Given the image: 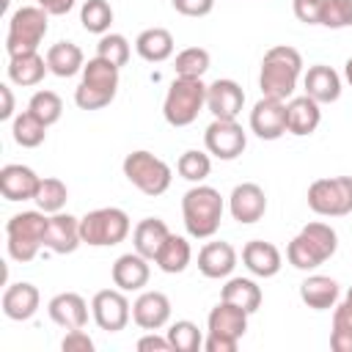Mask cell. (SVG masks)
Returning a JSON list of instances; mask_svg holds the SVG:
<instances>
[{
    "label": "cell",
    "instance_id": "obj_7",
    "mask_svg": "<svg viewBox=\"0 0 352 352\" xmlns=\"http://www.w3.org/2000/svg\"><path fill=\"white\" fill-rule=\"evenodd\" d=\"M121 170H124L126 182H129L132 187H138L143 195H151V198L162 195V192L170 187V182H173L170 165H168L165 160L154 157V154L146 151V148L129 151V154L124 157V162H121Z\"/></svg>",
    "mask_w": 352,
    "mask_h": 352
},
{
    "label": "cell",
    "instance_id": "obj_4",
    "mask_svg": "<svg viewBox=\"0 0 352 352\" xmlns=\"http://www.w3.org/2000/svg\"><path fill=\"white\" fill-rule=\"evenodd\" d=\"M118 66H113L110 60L94 55L85 66H82V80L74 88V104L80 110H102L107 107L116 94H118Z\"/></svg>",
    "mask_w": 352,
    "mask_h": 352
},
{
    "label": "cell",
    "instance_id": "obj_38",
    "mask_svg": "<svg viewBox=\"0 0 352 352\" xmlns=\"http://www.w3.org/2000/svg\"><path fill=\"white\" fill-rule=\"evenodd\" d=\"M176 170L182 179L192 182V184H201L209 173H212V154L209 151H198V148H187L179 162H176Z\"/></svg>",
    "mask_w": 352,
    "mask_h": 352
},
{
    "label": "cell",
    "instance_id": "obj_45",
    "mask_svg": "<svg viewBox=\"0 0 352 352\" xmlns=\"http://www.w3.org/2000/svg\"><path fill=\"white\" fill-rule=\"evenodd\" d=\"M170 6L182 16H206L214 8V0H170Z\"/></svg>",
    "mask_w": 352,
    "mask_h": 352
},
{
    "label": "cell",
    "instance_id": "obj_11",
    "mask_svg": "<svg viewBox=\"0 0 352 352\" xmlns=\"http://www.w3.org/2000/svg\"><path fill=\"white\" fill-rule=\"evenodd\" d=\"M204 146L214 160L228 162V160H236L245 151L248 135L236 124V118H214L204 132Z\"/></svg>",
    "mask_w": 352,
    "mask_h": 352
},
{
    "label": "cell",
    "instance_id": "obj_49",
    "mask_svg": "<svg viewBox=\"0 0 352 352\" xmlns=\"http://www.w3.org/2000/svg\"><path fill=\"white\" fill-rule=\"evenodd\" d=\"M330 349L333 352H352V330L333 327V333H330Z\"/></svg>",
    "mask_w": 352,
    "mask_h": 352
},
{
    "label": "cell",
    "instance_id": "obj_9",
    "mask_svg": "<svg viewBox=\"0 0 352 352\" xmlns=\"http://www.w3.org/2000/svg\"><path fill=\"white\" fill-rule=\"evenodd\" d=\"M308 209L319 217H346L352 214V176L316 179L308 187Z\"/></svg>",
    "mask_w": 352,
    "mask_h": 352
},
{
    "label": "cell",
    "instance_id": "obj_46",
    "mask_svg": "<svg viewBox=\"0 0 352 352\" xmlns=\"http://www.w3.org/2000/svg\"><path fill=\"white\" fill-rule=\"evenodd\" d=\"M138 349H140V352H170L173 346H170L168 336H157V330H151L148 336H143V338L138 341Z\"/></svg>",
    "mask_w": 352,
    "mask_h": 352
},
{
    "label": "cell",
    "instance_id": "obj_15",
    "mask_svg": "<svg viewBox=\"0 0 352 352\" xmlns=\"http://www.w3.org/2000/svg\"><path fill=\"white\" fill-rule=\"evenodd\" d=\"M245 104V91L236 80L220 77L206 85V110L214 118H236Z\"/></svg>",
    "mask_w": 352,
    "mask_h": 352
},
{
    "label": "cell",
    "instance_id": "obj_31",
    "mask_svg": "<svg viewBox=\"0 0 352 352\" xmlns=\"http://www.w3.org/2000/svg\"><path fill=\"white\" fill-rule=\"evenodd\" d=\"M44 58H47L50 74H55V77H74L85 66V55H82V50L74 41H58V44H52Z\"/></svg>",
    "mask_w": 352,
    "mask_h": 352
},
{
    "label": "cell",
    "instance_id": "obj_26",
    "mask_svg": "<svg viewBox=\"0 0 352 352\" xmlns=\"http://www.w3.org/2000/svg\"><path fill=\"white\" fill-rule=\"evenodd\" d=\"M248 316H250V314H248L245 308L220 300V302L209 311L206 327H209V333H214V336H226V338H236V341H239V338L245 336V330H248Z\"/></svg>",
    "mask_w": 352,
    "mask_h": 352
},
{
    "label": "cell",
    "instance_id": "obj_22",
    "mask_svg": "<svg viewBox=\"0 0 352 352\" xmlns=\"http://www.w3.org/2000/svg\"><path fill=\"white\" fill-rule=\"evenodd\" d=\"M236 267V250L231 242H206L201 250H198V270L204 278L209 280H220V278H228Z\"/></svg>",
    "mask_w": 352,
    "mask_h": 352
},
{
    "label": "cell",
    "instance_id": "obj_21",
    "mask_svg": "<svg viewBox=\"0 0 352 352\" xmlns=\"http://www.w3.org/2000/svg\"><path fill=\"white\" fill-rule=\"evenodd\" d=\"M47 314L58 327L77 330V327H85L88 322V302L77 292H60L47 302Z\"/></svg>",
    "mask_w": 352,
    "mask_h": 352
},
{
    "label": "cell",
    "instance_id": "obj_18",
    "mask_svg": "<svg viewBox=\"0 0 352 352\" xmlns=\"http://www.w3.org/2000/svg\"><path fill=\"white\" fill-rule=\"evenodd\" d=\"M132 322L140 330H162L170 322V300L162 292H140L132 302Z\"/></svg>",
    "mask_w": 352,
    "mask_h": 352
},
{
    "label": "cell",
    "instance_id": "obj_37",
    "mask_svg": "<svg viewBox=\"0 0 352 352\" xmlns=\"http://www.w3.org/2000/svg\"><path fill=\"white\" fill-rule=\"evenodd\" d=\"M80 22L88 33H96V36L110 33V25H113L110 3L107 0H85L82 8H80Z\"/></svg>",
    "mask_w": 352,
    "mask_h": 352
},
{
    "label": "cell",
    "instance_id": "obj_8",
    "mask_svg": "<svg viewBox=\"0 0 352 352\" xmlns=\"http://www.w3.org/2000/svg\"><path fill=\"white\" fill-rule=\"evenodd\" d=\"M129 231H132L129 214L118 206H102V209H94L80 217L82 245H91V248H113V245L124 242L129 236Z\"/></svg>",
    "mask_w": 352,
    "mask_h": 352
},
{
    "label": "cell",
    "instance_id": "obj_47",
    "mask_svg": "<svg viewBox=\"0 0 352 352\" xmlns=\"http://www.w3.org/2000/svg\"><path fill=\"white\" fill-rule=\"evenodd\" d=\"M236 338H226V336H214V333H209L206 338H204V349L206 352H236Z\"/></svg>",
    "mask_w": 352,
    "mask_h": 352
},
{
    "label": "cell",
    "instance_id": "obj_14",
    "mask_svg": "<svg viewBox=\"0 0 352 352\" xmlns=\"http://www.w3.org/2000/svg\"><path fill=\"white\" fill-rule=\"evenodd\" d=\"M228 212L242 226L258 223L264 217V212H267V195H264V190L256 182L236 184L231 190V195H228Z\"/></svg>",
    "mask_w": 352,
    "mask_h": 352
},
{
    "label": "cell",
    "instance_id": "obj_28",
    "mask_svg": "<svg viewBox=\"0 0 352 352\" xmlns=\"http://www.w3.org/2000/svg\"><path fill=\"white\" fill-rule=\"evenodd\" d=\"M300 300L314 311H330L338 302V280L314 272L300 283Z\"/></svg>",
    "mask_w": 352,
    "mask_h": 352
},
{
    "label": "cell",
    "instance_id": "obj_24",
    "mask_svg": "<svg viewBox=\"0 0 352 352\" xmlns=\"http://www.w3.org/2000/svg\"><path fill=\"white\" fill-rule=\"evenodd\" d=\"M302 88L305 94L319 102V104H333L338 102L341 96V74L333 69V66H324V63H314L305 77H302Z\"/></svg>",
    "mask_w": 352,
    "mask_h": 352
},
{
    "label": "cell",
    "instance_id": "obj_50",
    "mask_svg": "<svg viewBox=\"0 0 352 352\" xmlns=\"http://www.w3.org/2000/svg\"><path fill=\"white\" fill-rule=\"evenodd\" d=\"M74 3H77V0H36V6H41L50 16H63V14H69V11L74 8Z\"/></svg>",
    "mask_w": 352,
    "mask_h": 352
},
{
    "label": "cell",
    "instance_id": "obj_51",
    "mask_svg": "<svg viewBox=\"0 0 352 352\" xmlns=\"http://www.w3.org/2000/svg\"><path fill=\"white\" fill-rule=\"evenodd\" d=\"M0 96H3L0 121H8V118H14V94H11V85H8V82H3V85H0Z\"/></svg>",
    "mask_w": 352,
    "mask_h": 352
},
{
    "label": "cell",
    "instance_id": "obj_1",
    "mask_svg": "<svg viewBox=\"0 0 352 352\" xmlns=\"http://www.w3.org/2000/svg\"><path fill=\"white\" fill-rule=\"evenodd\" d=\"M300 74H302V55L294 47H289V44L270 47L261 58V72H258L261 96L289 102L294 96Z\"/></svg>",
    "mask_w": 352,
    "mask_h": 352
},
{
    "label": "cell",
    "instance_id": "obj_25",
    "mask_svg": "<svg viewBox=\"0 0 352 352\" xmlns=\"http://www.w3.org/2000/svg\"><path fill=\"white\" fill-rule=\"evenodd\" d=\"M319 124H322L319 102H314L308 94L292 96V99L286 102V132H289V135H297V138L314 135Z\"/></svg>",
    "mask_w": 352,
    "mask_h": 352
},
{
    "label": "cell",
    "instance_id": "obj_29",
    "mask_svg": "<svg viewBox=\"0 0 352 352\" xmlns=\"http://www.w3.org/2000/svg\"><path fill=\"white\" fill-rule=\"evenodd\" d=\"M168 236H170V228L165 226V220H160V217H143L135 226V231H132V248L140 256H146L148 261H154Z\"/></svg>",
    "mask_w": 352,
    "mask_h": 352
},
{
    "label": "cell",
    "instance_id": "obj_41",
    "mask_svg": "<svg viewBox=\"0 0 352 352\" xmlns=\"http://www.w3.org/2000/svg\"><path fill=\"white\" fill-rule=\"evenodd\" d=\"M129 41H126V36H121V33H104V36H99V44H96V55L99 58H104V60H110L113 66H126V60H129Z\"/></svg>",
    "mask_w": 352,
    "mask_h": 352
},
{
    "label": "cell",
    "instance_id": "obj_32",
    "mask_svg": "<svg viewBox=\"0 0 352 352\" xmlns=\"http://www.w3.org/2000/svg\"><path fill=\"white\" fill-rule=\"evenodd\" d=\"M190 261H192V248H190V242H187L184 236H179V234H170V236L165 239V245L160 248L157 258H154V264H157L165 275H179V272H184V270L190 267Z\"/></svg>",
    "mask_w": 352,
    "mask_h": 352
},
{
    "label": "cell",
    "instance_id": "obj_6",
    "mask_svg": "<svg viewBox=\"0 0 352 352\" xmlns=\"http://www.w3.org/2000/svg\"><path fill=\"white\" fill-rule=\"evenodd\" d=\"M206 107V82L201 77H173L168 85L162 116L170 126H190Z\"/></svg>",
    "mask_w": 352,
    "mask_h": 352
},
{
    "label": "cell",
    "instance_id": "obj_10",
    "mask_svg": "<svg viewBox=\"0 0 352 352\" xmlns=\"http://www.w3.org/2000/svg\"><path fill=\"white\" fill-rule=\"evenodd\" d=\"M47 11L41 6H22L11 14L8 19V33H6V50L8 55L19 52H33L47 36Z\"/></svg>",
    "mask_w": 352,
    "mask_h": 352
},
{
    "label": "cell",
    "instance_id": "obj_40",
    "mask_svg": "<svg viewBox=\"0 0 352 352\" xmlns=\"http://www.w3.org/2000/svg\"><path fill=\"white\" fill-rule=\"evenodd\" d=\"M209 63H212L209 50H204V47H187V50H182L176 55L173 72H176V77H204L206 69H209Z\"/></svg>",
    "mask_w": 352,
    "mask_h": 352
},
{
    "label": "cell",
    "instance_id": "obj_13",
    "mask_svg": "<svg viewBox=\"0 0 352 352\" xmlns=\"http://www.w3.org/2000/svg\"><path fill=\"white\" fill-rule=\"evenodd\" d=\"M250 132L261 140H278L286 135V102L261 96L250 110Z\"/></svg>",
    "mask_w": 352,
    "mask_h": 352
},
{
    "label": "cell",
    "instance_id": "obj_20",
    "mask_svg": "<svg viewBox=\"0 0 352 352\" xmlns=\"http://www.w3.org/2000/svg\"><path fill=\"white\" fill-rule=\"evenodd\" d=\"M3 314L11 319V322H28L33 319V314L38 311L41 305V294L33 283L28 280H16V283H8L6 292H3Z\"/></svg>",
    "mask_w": 352,
    "mask_h": 352
},
{
    "label": "cell",
    "instance_id": "obj_16",
    "mask_svg": "<svg viewBox=\"0 0 352 352\" xmlns=\"http://www.w3.org/2000/svg\"><path fill=\"white\" fill-rule=\"evenodd\" d=\"M82 245V236H80V217L69 214V212H55L50 214V223H47V234H44V248L58 253V256H66V253H74L77 248Z\"/></svg>",
    "mask_w": 352,
    "mask_h": 352
},
{
    "label": "cell",
    "instance_id": "obj_27",
    "mask_svg": "<svg viewBox=\"0 0 352 352\" xmlns=\"http://www.w3.org/2000/svg\"><path fill=\"white\" fill-rule=\"evenodd\" d=\"M8 80L19 88H30V85H38L44 80V74L50 72L47 66V58L38 55V50L33 52H19V55H8Z\"/></svg>",
    "mask_w": 352,
    "mask_h": 352
},
{
    "label": "cell",
    "instance_id": "obj_2",
    "mask_svg": "<svg viewBox=\"0 0 352 352\" xmlns=\"http://www.w3.org/2000/svg\"><path fill=\"white\" fill-rule=\"evenodd\" d=\"M223 209V195L204 182L182 195V220L192 239H212L220 228Z\"/></svg>",
    "mask_w": 352,
    "mask_h": 352
},
{
    "label": "cell",
    "instance_id": "obj_17",
    "mask_svg": "<svg viewBox=\"0 0 352 352\" xmlns=\"http://www.w3.org/2000/svg\"><path fill=\"white\" fill-rule=\"evenodd\" d=\"M38 184H41V176L28 165L8 162L0 168V192L6 201H33Z\"/></svg>",
    "mask_w": 352,
    "mask_h": 352
},
{
    "label": "cell",
    "instance_id": "obj_43",
    "mask_svg": "<svg viewBox=\"0 0 352 352\" xmlns=\"http://www.w3.org/2000/svg\"><path fill=\"white\" fill-rule=\"evenodd\" d=\"M324 0H292V11L302 25H319Z\"/></svg>",
    "mask_w": 352,
    "mask_h": 352
},
{
    "label": "cell",
    "instance_id": "obj_3",
    "mask_svg": "<svg viewBox=\"0 0 352 352\" xmlns=\"http://www.w3.org/2000/svg\"><path fill=\"white\" fill-rule=\"evenodd\" d=\"M338 250V234L333 226L314 220L308 226L300 228V234L286 245V258L294 270L311 272L316 267H322L327 258H333Z\"/></svg>",
    "mask_w": 352,
    "mask_h": 352
},
{
    "label": "cell",
    "instance_id": "obj_35",
    "mask_svg": "<svg viewBox=\"0 0 352 352\" xmlns=\"http://www.w3.org/2000/svg\"><path fill=\"white\" fill-rule=\"evenodd\" d=\"M165 336H168L173 352H198V349L204 346V336H201L198 324L190 322V319H176V322H170L168 330H165Z\"/></svg>",
    "mask_w": 352,
    "mask_h": 352
},
{
    "label": "cell",
    "instance_id": "obj_5",
    "mask_svg": "<svg viewBox=\"0 0 352 352\" xmlns=\"http://www.w3.org/2000/svg\"><path fill=\"white\" fill-rule=\"evenodd\" d=\"M47 223H50V214L41 212V209H28V212H19L14 214L8 223H6V248H8V256L19 264H28L38 256V250L44 248V234H47Z\"/></svg>",
    "mask_w": 352,
    "mask_h": 352
},
{
    "label": "cell",
    "instance_id": "obj_54",
    "mask_svg": "<svg viewBox=\"0 0 352 352\" xmlns=\"http://www.w3.org/2000/svg\"><path fill=\"white\" fill-rule=\"evenodd\" d=\"M344 300H349V302H352V286H349V292H346V297H344Z\"/></svg>",
    "mask_w": 352,
    "mask_h": 352
},
{
    "label": "cell",
    "instance_id": "obj_52",
    "mask_svg": "<svg viewBox=\"0 0 352 352\" xmlns=\"http://www.w3.org/2000/svg\"><path fill=\"white\" fill-rule=\"evenodd\" d=\"M344 80L352 85V58H346V63H344Z\"/></svg>",
    "mask_w": 352,
    "mask_h": 352
},
{
    "label": "cell",
    "instance_id": "obj_23",
    "mask_svg": "<svg viewBox=\"0 0 352 352\" xmlns=\"http://www.w3.org/2000/svg\"><path fill=\"white\" fill-rule=\"evenodd\" d=\"M242 264L256 278H275L280 272V267H283V256H280V250L272 242L250 239L242 248Z\"/></svg>",
    "mask_w": 352,
    "mask_h": 352
},
{
    "label": "cell",
    "instance_id": "obj_44",
    "mask_svg": "<svg viewBox=\"0 0 352 352\" xmlns=\"http://www.w3.org/2000/svg\"><path fill=\"white\" fill-rule=\"evenodd\" d=\"M60 349H63V352H94V338H91L82 327H77V330H69V333L63 336Z\"/></svg>",
    "mask_w": 352,
    "mask_h": 352
},
{
    "label": "cell",
    "instance_id": "obj_36",
    "mask_svg": "<svg viewBox=\"0 0 352 352\" xmlns=\"http://www.w3.org/2000/svg\"><path fill=\"white\" fill-rule=\"evenodd\" d=\"M33 201H36V206H38L41 212L55 214V212H63V206H66V201H69V190H66V184H63L60 179L47 176V179H41V184H38Z\"/></svg>",
    "mask_w": 352,
    "mask_h": 352
},
{
    "label": "cell",
    "instance_id": "obj_33",
    "mask_svg": "<svg viewBox=\"0 0 352 352\" xmlns=\"http://www.w3.org/2000/svg\"><path fill=\"white\" fill-rule=\"evenodd\" d=\"M220 300L234 302V305L245 308L248 314H256L258 305H261V286H258L253 278H242V275L231 278V275H228V278H226V286H223V292H220Z\"/></svg>",
    "mask_w": 352,
    "mask_h": 352
},
{
    "label": "cell",
    "instance_id": "obj_53",
    "mask_svg": "<svg viewBox=\"0 0 352 352\" xmlns=\"http://www.w3.org/2000/svg\"><path fill=\"white\" fill-rule=\"evenodd\" d=\"M346 16H349V28H352V0H346Z\"/></svg>",
    "mask_w": 352,
    "mask_h": 352
},
{
    "label": "cell",
    "instance_id": "obj_39",
    "mask_svg": "<svg viewBox=\"0 0 352 352\" xmlns=\"http://www.w3.org/2000/svg\"><path fill=\"white\" fill-rule=\"evenodd\" d=\"M28 110L44 124V126H52L60 121L63 116V99L55 94V91H36L28 102Z\"/></svg>",
    "mask_w": 352,
    "mask_h": 352
},
{
    "label": "cell",
    "instance_id": "obj_12",
    "mask_svg": "<svg viewBox=\"0 0 352 352\" xmlns=\"http://www.w3.org/2000/svg\"><path fill=\"white\" fill-rule=\"evenodd\" d=\"M91 316L99 324V330L118 333L132 319V305L126 300V292L121 289H102L91 300Z\"/></svg>",
    "mask_w": 352,
    "mask_h": 352
},
{
    "label": "cell",
    "instance_id": "obj_19",
    "mask_svg": "<svg viewBox=\"0 0 352 352\" xmlns=\"http://www.w3.org/2000/svg\"><path fill=\"white\" fill-rule=\"evenodd\" d=\"M110 278H113L116 289H121V292H140V289L148 283V278H151L148 258L140 256L138 250L124 253V256H118V258L113 261Z\"/></svg>",
    "mask_w": 352,
    "mask_h": 352
},
{
    "label": "cell",
    "instance_id": "obj_34",
    "mask_svg": "<svg viewBox=\"0 0 352 352\" xmlns=\"http://www.w3.org/2000/svg\"><path fill=\"white\" fill-rule=\"evenodd\" d=\"M47 129H50V126H44L30 110H22V113H16V116L11 118L14 143L22 146V148H36V146H41L44 138H47Z\"/></svg>",
    "mask_w": 352,
    "mask_h": 352
},
{
    "label": "cell",
    "instance_id": "obj_48",
    "mask_svg": "<svg viewBox=\"0 0 352 352\" xmlns=\"http://www.w3.org/2000/svg\"><path fill=\"white\" fill-rule=\"evenodd\" d=\"M333 327L338 330H352V302L344 300L333 308Z\"/></svg>",
    "mask_w": 352,
    "mask_h": 352
},
{
    "label": "cell",
    "instance_id": "obj_42",
    "mask_svg": "<svg viewBox=\"0 0 352 352\" xmlns=\"http://www.w3.org/2000/svg\"><path fill=\"white\" fill-rule=\"evenodd\" d=\"M319 25L333 28V30L349 28V16H346V0H324V8H322V19H319Z\"/></svg>",
    "mask_w": 352,
    "mask_h": 352
},
{
    "label": "cell",
    "instance_id": "obj_30",
    "mask_svg": "<svg viewBox=\"0 0 352 352\" xmlns=\"http://www.w3.org/2000/svg\"><path fill=\"white\" fill-rule=\"evenodd\" d=\"M135 52L148 63H162L173 55V36L165 28H146L135 38Z\"/></svg>",
    "mask_w": 352,
    "mask_h": 352
}]
</instances>
